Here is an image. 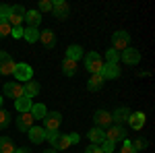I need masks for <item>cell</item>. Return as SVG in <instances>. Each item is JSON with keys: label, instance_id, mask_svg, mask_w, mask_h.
<instances>
[{"label": "cell", "instance_id": "d4e9b609", "mask_svg": "<svg viewBox=\"0 0 155 153\" xmlns=\"http://www.w3.org/2000/svg\"><path fill=\"white\" fill-rule=\"evenodd\" d=\"M66 58H71V60H74V62H79V60L83 58V48L77 46V44L68 46V50H66Z\"/></svg>", "mask_w": 155, "mask_h": 153}, {"label": "cell", "instance_id": "4dcf8cb0", "mask_svg": "<svg viewBox=\"0 0 155 153\" xmlns=\"http://www.w3.org/2000/svg\"><path fill=\"white\" fill-rule=\"evenodd\" d=\"M11 25H8V21H0V39L2 37H6V35H11Z\"/></svg>", "mask_w": 155, "mask_h": 153}, {"label": "cell", "instance_id": "7c38bea8", "mask_svg": "<svg viewBox=\"0 0 155 153\" xmlns=\"http://www.w3.org/2000/svg\"><path fill=\"white\" fill-rule=\"evenodd\" d=\"M52 12H54L56 19H66L68 17V2H64V0L52 2Z\"/></svg>", "mask_w": 155, "mask_h": 153}, {"label": "cell", "instance_id": "3957f363", "mask_svg": "<svg viewBox=\"0 0 155 153\" xmlns=\"http://www.w3.org/2000/svg\"><path fill=\"white\" fill-rule=\"evenodd\" d=\"M60 124H62V114L60 112H48L44 118V130H52V132H58Z\"/></svg>", "mask_w": 155, "mask_h": 153}, {"label": "cell", "instance_id": "d6986e66", "mask_svg": "<svg viewBox=\"0 0 155 153\" xmlns=\"http://www.w3.org/2000/svg\"><path fill=\"white\" fill-rule=\"evenodd\" d=\"M23 95H25V97H29V99H33L35 95H39V83L27 81L23 85Z\"/></svg>", "mask_w": 155, "mask_h": 153}, {"label": "cell", "instance_id": "ba28073f", "mask_svg": "<svg viewBox=\"0 0 155 153\" xmlns=\"http://www.w3.org/2000/svg\"><path fill=\"white\" fill-rule=\"evenodd\" d=\"M120 60H122V62H126V64H130V66H134V64H139V62H141V52L128 46L126 50H122Z\"/></svg>", "mask_w": 155, "mask_h": 153}, {"label": "cell", "instance_id": "9a60e30c", "mask_svg": "<svg viewBox=\"0 0 155 153\" xmlns=\"http://www.w3.org/2000/svg\"><path fill=\"white\" fill-rule=\"evenodd\" d=\"M27 135H29V141L35 143V145L46 141V130L41 128V126H31V128L27 130Z\"/></svg>", "mask_w": 155, "mask_h": 153}, {"label": "cell", "instance_id": "44dd1931", "mask_svg": "<svg viewBox=\"0 0 155 153\" xmlns=\"http://www.w3.org/2000/svg\"><path fill=\"white\" fill-rule=\"evenodd\" d=\"M104 83H106V79H104L101 75H91L89 81H87V89H89V91H99V89L104 87Z\"/></svg>", "mask_w": 155, "mask_h": 153}, {"label": "cell", "instance_id": "6da1fadb", "mask_svg": "<svg viewBox=\"0 0 155 153\" xmlns=\"http://www.w3.org/2000/svg\"><path fill=\"white\" fill-rule=\"evenodd\" d=\"M101 66H104V60L97 52H89L85 56V68L91 72V75H99L101 72Z\"/></svg>", "mask_w": 155, "mask_h": 153}, {"label": "cell", "instance_id": "cb8c5ba5", "mask_svg": "<svg viewBox=\"0 0 155 153\" xmlns=\"http://www.w3.org/2000/svg\"><path fill=\"white\" fill-rule=\"evenodd\" d=\"M29 114L33 116V120H44V118H46V114H48V110H46V106H44V104H33V106H31V110H29Z\"/></svg>", "mask_w": 155, "mask_h": 153}, {"label": "cell", "instance_id": "e0dca14e", "mask_svg": "<svg viewBox=\"0 0 155 153\" xmlns=\"http://www.w3.org/2000/svg\"><path fill=\"white\" fill-rule=\"evenodd\" d=\"M87 137H89L91 145H101V143L106 141V132H104V128H99V126H93V128L87 132Z\"/></svg>", "mask_w": 155, "mask_h": 153}, {"label": "cell", "instance_id": "8fae6325", "mask_svg": "<svg viewBox=\"0 0 155 153\" xmlns=\"http://www.w3.org/2000/svg\"><path fill=\"white\" fill-rule=\"evenodd\" d=\"M93 122H95V126H99V128L112 126V114L106 112V110H97L95 114H93Z\"/></svg>", "mask_w": 155, "mask_h": 153}, {"label": "cell", "instance_id": "1f68e13d", "mask_svg": "<svg viewBox=\"0 0 155 153\" xmlns=\"http://www.w3.org/2000/svg\"><path fill=\"white\" fill-rule=\"evenodd\" d=\"M52 11V0H39V6H37V12H48Z\"/></svg>", "mask_w": 155, "mask_h": 153}, {"label": "cell", "instance_id": "74e56055", "mask_svg": "<svg viewBox=\"0 0 155 153\" xmlns=\"http://www.w3.org/2000/svg\"><path fill=\"white\" fill-rule=\"evenodd\" d=\"M85 153H104V151L99 149V145H89V147L85 149Z\"/></svg>", "mask_w": 155, "mask_h": 153}, {"label": "cell", "instance_id": "f35d334b", "mask_svg": "<svg viewBox=\"0 0 155 153\" xmlns=\"http://www.w3.org/2000/svg\"><path fill=\"white\" fill-rule=\"evenodd\" d=\"M68 141H71V145H72V143H79V141H81L79 132H71V135H68Z\"/></svg>", "mask_w": 155, "mask_h": 153}, {"label": "cell", "instance_id": "8d00e7d4", "mask_svg": "<svg viewBox=\"0 0 155 153\" xmlns=\"http://www.w3.org/2000/svg\"><path fill=\"white\" fill-rule=\"evenodd\" d=\"M132 147H134V151H141V149H145V147H147V141L137 139V141H132Z\"/></svg>", "mask_w": 155, "mask_h": 153}, {"label": "cell", "instance_id": "836d02e7", "mask_svg": "<svg viewBox=\"0 0 155 153\" xmlns=\"http://www.w3.org/2000/svg\"><path fill=\"white\" fill-rule=\"evenodd\" d=\"M120 153H137V151H134V147H132V141L124 139V143H122V149H120Z\"/></svg>", "mask_w": 155, "mask_h": 153}, {"label": "cell", "instance_id": "ab89813d", "mask_svg": "<svg viewBox=\"0 0 155 153\" xmlns=\"http://www.w3.org/2000/svg\"><path fill=\"white\" fill-rule=\"evenodd\" d=\"M15 153H31L29 149H15Z\"/></svg>", "mask_w": 155, "mask_h": 153}, {"label": "cell", "instance_id": "f1b7e54d", "mask_svg": "<svg viewBox=\"0 0 155 153\" xmlns=\"http://www.w3.org/2000/svg\"><path fill=\"white\" fill-rule=\"evenodd\" d=\"M8 124H11V112H6V110L0 108V130H6Z\"/></svg>", "mask_w": 155, "mask_h": 153}, {"label": "cell", "instance_id": "ac0fdd59", "mask_svg": "<svg viewBox=\"0 0 155 153\" xmlns=\"http://www.w3.org/2000/svg\"><path fill=\"white\" fill-rule=\"evenodd\" d=\"M128 124H130V128L141 130L145 126V114H143V112H130V116H128Z\"/></svg>", "mask_w": 155, "mask_h": 153}, {"label": "cell", "instance_id": "d590c367", "mask_svg": "<svg viewBox=\"0 0 155 153\" xmlns=\"http://www.w3.org/2000/svg\"><path fill=\"white\" fill-rule=\"evenodd\" d=\"M23 31H25L23 27H12V29H11V35L15 37V39H21V37H23Z\"/></svg>", "mask_w": 155, "mask_h": 153}, {"label": "cell", "instance_id": "7402d4cb", "mask_svg": "<svg viewBox=\"0 0 155 153\" xmlns=\"http://www.w3.org/2000/svg\"><path fill=\"white\" fill-rule=\"evenodd\" d=\"M31 106H33V99H29V97H19L17 101H15V108H17V112L19 114H25V112H29L31 110Z\"/></svg>", "mask_w": 155, "mask_h": 153}, {"label": "cell", "instance_id": "4316f807", "mask_svg": "<svg viewBox=\"0 0 155 153\" xmlns=\"http://www.w3.org/2000/svg\"><path fill=\"white\" fill-rule=\"evenodd\" d=\"M62 72L66 75V77H72L74 72H77V62L71 58H64V62H62Z\"/></svg>", "mask_w": 155, "mask_h": 153}, {"label": "cell", "instance_id": "9c48e42d", "mask_svg": "<svg viewBox=\"0 0 155 153\" xmlns=\"http://www.w3.org/2000/svg\"><path fill=\"white\" fill-rule=\"evenodd\" d=\"M4 95L12 99L23 97V83H4Z\"/></svg>", "mask_w": 155, "mask_h": 153}, {"label": "cell", "instance_id": "7a4b0ae2", "mask_svg": "<svg viewBox=\"0 0 155 153\" xmlns=\"http://www.w3.org/2000/svg\"><path fill=\"white\" fill-rule=\"evenodd\" d=\"M12 77L17 79V83H27L33 79V68L27 64V62H19L17 66H15V72H12Z\"/></svg>", "mask_w": 155, "mask_h": 153}, {"label": "cell", "instance_id": "8992f818", "mask_svg": "<svg viewBox=\"0 0 155 153\" xmlns=\"http://www.w3.org/2000/svg\"><path fill=\"white\" fill-rule=\"evenodd\" d=\"M128 44H130V35H128L126 31H122V29L112 35V48H114L116 52H118V50H126Z\"/></svg>", "mask_w": 155, "mask_h": 153}, {"label": "cell", "instance_id": "e575fe53", "mask_svg": "<svg viewBox=\"0 0 155 153\" xmlns=\"http://www.w3.org/2000/svg\"><path fill=\"white\" fill-rule=\"evenodd\" d=\"M8 12H11V6L0 4V21H8Z\"/></svg>", "mask_w": 155, "mask_h": 153}, {"label": "cell", "instance_id": "ffe728a7", "mask_svg": "<svg viewBox=\"0 0 155 153\" xmlns=\"http://www.w3.org/2000/svg\"><path fill=\"white\" fill-rule=\"evenodd\" d=\"M130 116V110L128 108H118V110H114L112 112V122H116V124H122V122H126Z\"/></svg>", "mask_w": 155, "mask_h": 153}, {"label": "cell", "instance_id": "4fadbf2b", "mask_svg": "<svg viewBox=\"0 0 155 153\" xmlns=\"http://www.w3.org/2000/svg\"><path fill=\"white\" fill-rule=\"evenodd\" d=\"M33 116L29 114V112H25V114H21V116H17V128L21 130V132H27V130L33 126Z\"/></svg>", "mask_w": 155, "mask_h": 153}, {"label": "cell", "instance_id": "30bf717a", "mask_svg": "<svg viewBox=\"0 0 155 153\" xmlns=\"http://www.w3.org/2000/svg\"><path fill=\"white\" fill-rule=\"evenodd\" d=\"M52 149H60V151H66V149H71V141H68V135H60L56 132L54 137H52Z\"/></svg>", "mask_w": 155, "mask_h": 153}, {"label": "cell", "instance_id": "d6a6232c", "mask_svg": "<svg viewBox=\"0 0 155 153\" xmlns=\"http://www.w3.org/2000/svg\"><path fill=\"white\" fill-rule=\"evenodd\" d=\"M99 149L104 153H114V149H116V143H112V141H104L101 145H99Z\"/></svg>", "mask_w": 155, "mask_h": 153}, {"label": "cell", "instance_id": "60d3db41", "mask_svg": "<svg viewBox=\"0 0 155 153\" xmlns=\"http://www.w3.org/2000/svg\"><path fill=\"white\" fill-rule=\"evenodd\" d=\"M44 153H58V151H56V149H46Z\"/></svg>", "mask_w": 155, "mask_h": 153}, {"label": "cell", "instance_id": "83f0119b", "mask_svg": "<svg viewBox=\"0 0 155 153\" xmlns=\"http://www.w3.org/2000/svg\"><path fill=\"white\" fill-rule=\"evenodd\" d=\"M15 145L8 137H0V153H15Z\"/></svg>", "mask_w": 155, "mask_h": 153}, {"label": "cell", "instance_id": "5bb4252c", "mask_svg": "<svg viewBox=\"0 0 155 153\" xmlns=\"http://www.w3.org/2000/svg\"><path fill=\"white\" fill-rule=\"evenodd\" d=\"M104 79H118L120 77V66L118 64H107V62H104V66H101V72H99Z\"/></svg>", "mask_w": 155, "mask_h": 153}, {"label": "cell", "instance_id": "5b68a950", "mask_svg": "<svg viewBox=\"0 0 155 153\" xmlns=\"http://www.w3.org/2000/svg\"><path fill=\"white\" fill-rule=\"evenodd\" d=\"M23 21H25V8L21 6V4L11 6V12H8V25H11V27H21Z\"/></svg>", "mask_w": 155, "mask_h": 153}, {"label": "cell", "instance_id": "f546056e", "mask_svg": "<svg viewBox=\"0 0 155 153\" xmlns=\"http://www.w3.org/2000/svg\"><path fill=\"white\" fill-rule=\"evenodd\" d=\"M106 60H107V64H118V60H120V52H116L114 48H110L106 52Z\"/></svg>", "mask_w": 155, "mask_h": 153}, {"label": "cell", "instance_id": "2e32d148", "mask_svg": "<svg viewBox=\"0 0 155 153\" xmlns=\"http://www.w3.org/2000/svg\"><path fill=\"white\" fill-rule=\"evenodd\" d=\"M39 42L44 44V48L52 50V48L56 46V35H54V31H52V29H44V31H39Z\"/></svg>", "mask_w": 155, "mask_h": 153}, {"label": "cell", "instance_id": "b9f144b4", "mask_svg": "<svg viewBox=\"0 0 155 153\" xmlns=\"http://www.w3.org/2000/svg\"><path fill=\"white\" fill-rule=\"evenodd\" d=\"M0 108H2V95H0Z\"/></svg>", "mask_w": 155, "mask_h": 153}, {"label": "cell", "instance_id": "52a82bcc", "mask_svg": "<svg viewBox=\"0 0 155 153\" xmlns=\"http://www.w3.org/2000/svg\"><path fill=\"white\" fill-rule=\"evenodd\" d=\"M106 132V141H112V143H118V141H124L126 139V130L122 128L120 124H114V126H107Z\"/></svg>", "mask_w": 155, "mask_h": 153}, {"label": "cell", "instance_id": "277c9868", "mask_svg": "<svg viewBox=\"0 0 155 153\" xmlns=\"http://www.w3.org/2000/svg\"><path fill=\"white\" fill-rule=\"evenodd\" d=\"M15 66H17V62L11 58V54L0 50V75H12Z\"/></svg>", "mask_w": 155, "mask_h": 153}, {"label": "cell", "instance_id": "484cf974", "mask_svg": "<svg viewBox=\"0 0 155 153\" xmlns=\"http://www.w3.org/2000/svg\"><path fill=\"white\" fill-rule=\"evenodd\" d=\"M23 37L29 44H35V42H39V29L37 27H27L23 31Z\"/></svg>", "mask_w": 155, "mask_h": 153}, {"label": "cell", "instance_id": "603a6c76", "mask_svg": "<svg viewBox=\"0 0 155 153\" xmlns=\"http://www.w3.org/2000/svg\"><path fill=\"white\" fill-rule=\"evenodd\" d=\"M25 23L27 27H37L41 23V15L37 11H25Z\"/></svg>", "mask_w": 155, "mask_h": 153}]
</instances>
